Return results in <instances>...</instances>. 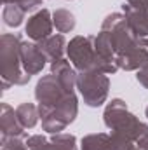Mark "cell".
I'll list each match as a JSON object with an SVG mask.
<instances>
[{
    "label": "cell",
    "instance_id": "obj_1",
    "mask_svg": "<svg viewBox=\"0 0 148 150\" xmlns=\"http://www.w3.org/2000/svg\"><path fill=\"white\" fill-rule=\"evenodd\" d=\"M94 45L106 61L125 72L140 70L148 63L145 38L132 33L125 16L120 12H113L105 18L99 33L94 35Z\"/></svg>",
    "mask_w": 148,
    "mask_h": 150
},
{
    "label": "cell",
    "instance_id": "obj_2",
    "mask_svg": "<svg viewBox=\"0 0 148 150\" xmlns=\"http://www.w3.org/2000/svg\"><path fill=\"white\" fill-rule=\"evenodd\" d=\"M103 119L111 131V150H140L148 145V124L129 112L122 100H111L103 112Z\"/></svg>",
    "mask_w": 148,
    "mask_h": 150
},
{
    "label": "cell",
    "instance_id": "obj_3",
    "mask_svg": "<svg viewBox=\"0 0 148 150\" xmlns=\"http://www.w3.org/2000/svg\"><path fill=\"white\" fill-rule=\"evenodd\" d=\"M66 54L70 63L77 72H101V74H115L118 68L110 61H106L94 45V35H77L66 45Z\"/></svg>",
    "mask_w": 148,
    "mask_h": 150
},
{
    "label": "cell",
    "instance_id": "obj_4",
    "mask_svg": "<svg viewBox=\"0 0 148 150\" xmlns=\"http://www.w3.org/2000/svg\"><path fill=\"white\" fill-rule=\"evenodd\" d=\"M21 37L14 33H4L0 38V77L4 89L25 86L32 77L25 72L21 63Z\"/></svg>",
    "mask_w": 148,
    "mask_h": 150
},
{
    "label": "cell",
    "instance_id": "obj_5",
    "mask_svg": "<svg viewBox=\"0 0 148 150\" xmlns=\"http://www.w3.org/2000/svg\"><path fill=\"white\" fill-rule=\"evenodd\" d=\"M38 112L42 120V129L51 134H56L65 131L75 120L78 113V100L75 93H72L54 107H38Z\"/></svg>",
    "mask_w": 148,
    "mask_h": 150
},
{
    "label": "cell",
    "instance_id": "obj_6",
    "mask_svg": "<svg viewBox=\"0 0 148 150\" xmlns=\"http://www.w3.org/2000/svg\"><path fill=\"white\" fill-rule=\"evenodd\" d=\"M77 89L80 91L84 103L89 107H101L110 91V79L101 72H78Z\"/></svg>",
    "mask_w": 148,
    "mask_h": 150
},
{
    "label": "cell",
    "instance_id": "obj_7",
    "mask_svg": "<svg viewBox=\"0 0 148 150\" xmlns=\"http://www.w3.org/2000/svg\"><path fill=\"white\" fill-rule=\"evenodd\" d=\"M72 93H75V91H66L52 74L44 75L42 79H38L37 86H35V98L38 101V107H54V105L61 103Z\"/></svg>",
    "mask_w": 148,
    "mask_h": 150
},
{
    "label": "cell",
    "instance_id": "obj_8",
    "mask_svg": "<svg viewBox=\"0 0 148 150\" xmlns=\"http://www.w3.org/2000/svg\"><path fill=\"white\" fill-rule=\"evenodd\" d=\"M30 150H78L77 138L68 133H56L49 140L42 134H33L26 140Z\"/></svg>",
    "mask_w": 148,
    "mask_h": 150
},
{
    "label": "cell",
    "instance_id": "obj_9",
    "mask_svg": "<svg viewBox=\"0 0 148 150\" xmlns=\"http://www.w3.org/2000/svg\"><path fill=\"white\" fill-rule=\"evenodd\" d=\"M52 28H54L52 14L47 9H40L28 18L25 32H26L28 38H32L33 42H40V40L52 35Z\"/></svg>",
    "mask_w": 148,
    "mask_h": 150
},
{
    "label": "cell",
    "instance_id": "obj_10",
    "mask_svg": "<svg viewBox=\"0 0 148 150\" xmlns=\"http://www.w3.org/2000/svg\"><path fill=\"white\" fill-rule=\"evenodd\" d=\"M21 63L28 75H37L44 70L47 58L40 51L37 42H23L21 44Z\"/></svg>",
    "mask_w": 148,
    "mask_h": 150
},
{
    "label": "cell",
    "instance_id": "obj_11",
    "mask_svg": "<svg viewBox=\"0 0 148 150\" xmlns=\"http://www.w3.org/2000/svg\"><path fill=\"white\" fill-rule=\"evenodd\" d=\"M0 134H2V138L26 134L23 124L19 122V119L16 115V110L7 103H2V107H0Z\"/></svg>",
    "mask_w": 148,
    "mask_h": 150
},
{
    "label": "cell",
    "instance_id": "obj_12",
    "mask_svg": "<svg viewBox=\"0 0 148 150\" xmlns=\"http://www.w3.org/2000/svg\"><path fill=\"white\" fill-rule=\"evenodd\" d=\"M122 14L125 16L132 33L140 38L148 37V9H134L129 4L124 2L122 5Z\"/></svg>",
    "mask_w": 148,
    "mask_h": 150
},
{
    "label": "cell",
    "instance_id": "obj_13",
    "mask_svg": "<svg viewBox=\"0 0 148 150\" xmlns=\"http://www.w3.org/2000/svg\"><path fill=\"white\" fill-rule=\"evenodd\" d=\"M51 74L61 82V86H63L66 91H75L78 72L75 70V67L70 63V59L61 58V59L51 63Z\"/></svg>",
    "mask_w": 148,
    "mask_h": 150
},
{
    "label": "cell",
    "instance_id": "obj_14",
    "mask_svg": "<svg viewBox=\"0 0 148 150\" xmlns=\"http://www.w3.org/2000/svg\"><path fill=\"white\" fill-rule=\"evenodd\" d=\"M37 44H38V47H40V51L44 52V56L47 58V61H51V63L61 59L63 54H65V51H66V45H68L61 33L51 35V37L44 38V40H40Z\"/></svg>",
    "mask_w": 148,
    "mask_h": 150
},
{
    "label": "cell",
    "instance_id": "obj_15",
    "mask_svg": "<svg viewBox=\"0 0 148 150\" xmlns=\"http://www.w3.org/2000/svg\"><path fill=\"white\" fill-rule=\"evenodd\" d=\"M80 150H111V136L108 133H94L82 138Z\"/></svg>",
    "mask_w": 148,
    "mask_h": 150
},
{
    "label": "cell",
    "instance_id": "obj_16",
    "mask_svg": "<svg viewBox=\"0 0 148 150\" xmlns=\"http://www.w3.org/2000/svg\"><path fill=\"white\" fill-rule=\"evenodd\" d=\"M16 115L19 119V122L23 124L25 129H32L35 127L40 119V112H38V107H35L33 103H21L18 108H16Z\"/></svg>",
    "mask_w": 148,
    "mask_h": 150
},
{
    "label": "cell",
    "instance_id": "obj_17",
    "mask_svg": "<svg viewBox=\"0 0 148 150\" xmlns=\"http://www.w3.org/2000/svg\"><path fill=\"white\" fill-rule=\"evenodd\" d=\"M52 21H54V26H56V30H58L59 33H68V32H72L75 28V25H77L75 16L70 11H66V9H56V11L52 12Z\"/></svg>",
    "mask_w": 148,
    "mask_h": 150
},
{
    "label": "cell",
    "instance_id": "obj_18",
    "mask_svg": "<svg viewBox=\"0 0 148 150\" xmlns=\"http://www.w3.org/2000/svg\"><path fill=\"white\" fill-rule=\"evenodd\" d=\"M25 16H26V12H25L19 5H16V4H5L4 12H2L4 23H5L7 26H12V28L19 26V25L23 23Z\"/></svg>",
    "mask_w": 148,
    "mask_h": 150
},
{
    "label": "cell",
    "instance_id": "obj_19",
    "mask_svg": "<svg viewBox=\"0 0 148 150\" xmlns=\"http://www.w3.org/2000/svg\"><path fill=\"white\" fill-rule=\"evenodd\" d=\"M25 136H9L2 138V149L0 150H26L28 143L23 140Z\"/></svg>",
    "mask_w": 148,
    "mask_h": 150
},
{
    "label": "cell",
    "instance_id": "obj_20",
    "mask_svg": "<svg viewBox=\"0 0 148 150\" xmlns=\"http://www.w3.org/2000/svg\"><path fill=\"white\" fill-rule=\"evenodd\" d=\"M4 4H16L28 14V12L35 11L38 5H42V0H4Z\"/></svg>",
    "mask_w": 148,
    "mask_h": 150
},
{
    "label": "cell",
    "instance_id": "obj_21",
    "mask_svg": "<svg viewBox=\"0 0 148 150\" xmlns=\"http://www.w3.org/2000/svg\"><path fill=\"white\" fill-rule=\"evenodd\" d=\"M136 79H138V82H140L145 89H148V63L145 65V67H141V68L138 70Z\"/></svg>",
    "mask_w": 148,
    "mask_h": 150
},
{
    "label": "cell",
    "instance_id": "obj_22",
    "mask_svg": "<svg viewBox=\"0 0 148 150\" xmlns=\"http://www.w3.org/2000/svg\"><path fill=\"white\" fill-rule=\"evenodd\" d=\"M125 4L134 9H148V0H125Z\"/></svg>",
    "mask_w": 148,
    "mask_h": 150
},
{
    "label": "cell",
    "instance_id": "obj_23",
    "mask_svg": "<svg viewBox=\"0 0 148 150\" xmlns=\"http://www.w3.org/2000/svg\"><path fill=\"white\" fill-rule=\"evenodd\" d=\"M145 45L148 47V38H145Z\"/></svg>",
    "mask_w": 148,
    "mask_h": 150
},
{
    "label": "cell",
    "instance_id": "obj_24",
    "mask_svg": "<svg viewBox=\"0 0 148 150\" xmlns=\"http://www.w3.org/2000/svg\"><path fill=\"white\" fill-rule=\"evenodd\" d=\"M140 150H148V145H147V147H143V149H140Z\"/></svg>",
    "mask_w": 148,
    "mask_h": 150
},
{
    "label": "cell",
    "instance_id": "obj_25",
    "mask_svg": "<svg viewBox=\"0 0 148 150\" xmlns=\"http://www.w3.org/2000/svg\"><path fill=\"white\" fill-rule=\"evenodd\" d=\"M145 113H147V117H148V107H147V110H145Z\"/></svg>",
    "mask_w": 148,
    "mask_h": 150
}]
</instances>
